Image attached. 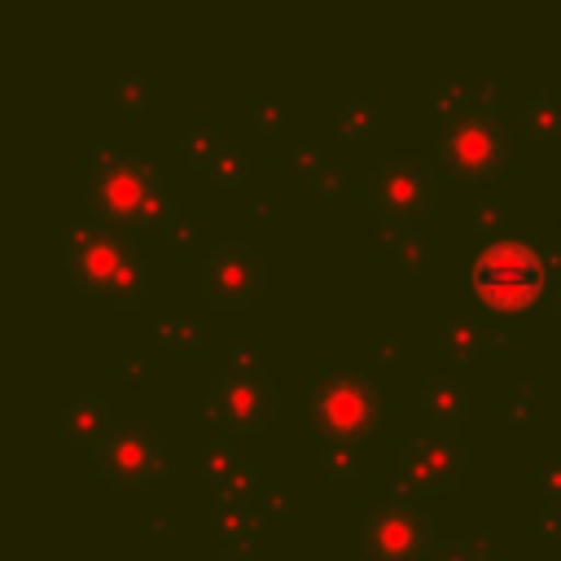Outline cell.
<instances>
[{
  "mask_svg": "<svg viewBox=\"0 0 561 561\" xmlns=\"http://www.w3.org/2000/svg\"><path fill=\"white\" fill-rule=\"evenodd\" d=\"M311 184H316L320 193H329V197H333V193H342V184H346V180H342V167L324 158V162L311 171Z\"/></svg>",
  "mask_w": 561,
  "mask_h": 561,
  "instance_id": "26",
  "label": "cell"
},
{
  "mask_svg": "<svg viewBox=\"0 0 561 561\" xmlns=\"http://www.w3.org/2000/svg\"><path fill=\"white\" fill-rule=\"evenodd\" d=\"M430 96H434V105H438V114H443L447 123L465 118V114H460V105H469V88H465V83H456V79H438Z\"/></svg>",
  "mask_w": 561,
  "mask_h": 561,
  "instance_id": "23",
  "label": "cell"
},
{
  "mask_svg": "<svg viewBox=\"0 0 561 561\" xmlns=\"http://www.w3.org/2000/svg\"><path fill=\"white\" fill-rule=\"evenodd\" d=\"M210 561H250V552H245V548H224V552H215Z\"/></svg>",
  "mask_w": 561,
  "mask_h": 561,
  "instance_id": "39",
  "label": "cell"
},
{
  "mask_svg": "<svg viewBox=\"0 0 561 561\" xmlns=\"http://www.w3.org/2000/svg\"><path fill=\"white\" fill-rule=\"evenodd\" d=\"M377 232H381V241L390 245V254H394L408 272H416V267L425 263V254H430V250H425V241H421V237H412V232H403L394 219H381V224H377Z\"/></svg>",
  "mask_w": 561,
  "mask_h": 561,
  "instance_id": "16",
  "label": "cell"
},
{
  "mask_svg": "<svg viewBox=\"0 0 561 561\" xmlns=\"http://www.w3.org/2000/svg\"><path fill=\"white\" fill-rule=\"evenodd\" d=\"M289 162H294L298 171H307V175H311V171L324 162V153H320V145H316V140H298V145L289 149Z\"/></svg>",
  "mask_w": 561,
  "mask_h": 561,
  "instance_id": "27",
  "label": "cell"
},
{
  "mask_svg": "<svg viewBox=\"0 0 561 561\" xmlns=\"http://www.w3.org/2000/svg\"><path fill=\"white\" fill-rule=\"evenodd\" d=\"M219 149H224V140H219V131H215L210 123H197V127L188 131V140H184V158H188L193 167H202V171L215 162Z\"/></svg>",
  "mask_w": 561,
  "mask_h": 561,
  "instance_id": "19",
  "label": "cell"
},
{
  "mask_svg": "<svg viewBox=\"0 0 561 561\" xmlns=\"http://www.w3.org/2000/svg\"><path fill=\"white\" fill-rule=\"evenodd\" d=\"M465 280L486 307L517 316L548 289V267H543V254L535 241L495 237V241L478 245V254L465 263Z\"/></svg>",
  "mask_w": 561,
  "mask_h": 561,
  "instance_id": "3",
  "label": "cell"
},
{
  "mask_svg": "<svg viewBox=\"0 0 561 561\" xmlns=\"http://www.w3.org/2000/svg\"><path fill=\"white\" fill-rule=\"evenodd\" d=\"M66 241V267L83 294H105L118 307L140 302L145 294V254L127 250L118 237H110L92 219H70L61 228Z\"/></svg>",
  "mask_w": 561,
  "mask_h": 561,
  "instance_id": "1",
  "label": "cell"
},
{
  "mask_svg": "<svg viewBox=\"0 0 561 561\" xmlns=\"http://www.w3.org/2000/svg\"><path fill=\"white\" fill-rule=\"evenodd\" d=\"M526 123H530L535 131H543V136L561 131V101H557L552 92H535V101L526 105Z\"/></svg>",
  "mask_w": 561,
  "mask_h": 561,
  "instance_id": "21",
  "label": "cell"
},
{
  "mask_svg": "<svg viewBox=\"0 0 561 561\" xmlns=\"http://www.w3.org/2000/svg\"><path fill=\"white\" fill-rule=\"evenodd\" d=\"M267 263L254 245L245 241H224L202 259V294L219 307H245L263 294Z\"/></svg>",
  "mask_w": 561,
  "mask_h": 561,
  "instance_id": "8",
  "label": "cell"
},
{
  "mask_svg": "<svg viewBox=\"0 0 561 561\" xmlns=\"http://www.w3.org/2000/svg\"><path fill=\"white\" fill-rule=\"evenodd\" d=\"M272 408V381L267 373H219L210 390L202 394V416L224 430H259Z\"/></svg>",
  "mask_w": 561,
  "mask_h": 561,
  "instance_id": "9",
  "label": "cell"
},
{
  "mask_svg": "<svg viewBox=\"0 0 561 561\" xmlns=\"http://www.w3.org/2000/svg\"><path fill=\"white\" fill-rule=\"evenodd\" d=\"M508 416H513V421H530V416H535V381H522V386H517V399H513Z\"/></svg>",
  "mask_w": 561,
  "mask_h": 561,
  "instance_id": "28",
  "label": "cell"
},
{
  "mask_svg": "<svg viewBox=\"0 0 561 561\" xmlns=\"http://www.w3.org/2000/svg\"><path fill=\"white\" fill-rule=\"evenodd\" d=\"M215 526H219V535L228 539V548H245V552H250V543H254L259 530H263V517H259V508H250V504H215Z\"/></svg>",
  "mask_w": 561,
  "mask_h": 561,
  "instance_id": "15",
  "label": "cell"
},
{
  "mask_svg": "<svg viewBox=\"0 0 561 561\" xmlns=\"http://www.w3.org/2000/svg\"><path fill=\"white\" fill-rule=\"evenodd\" d=\"M539 491H543L548 500H561V456L539 469Z\"/></svg>",
  "mask_w": 561,
  "mask_h": 561,
  "instance_id": "29",
  "label": "cell"
},
{
  "mask_svg": "<svg viewBox=\"0 0 561 561\" xmlns=\"http://www.w3.org/2000/svg\"><path fill=\"white\" fill-rule=\"evenodd\" d=\"M543 267H548V298L561 311V254H543Z\"/></svg>",
  "mask_w": 561,
  "mask_h": 561,
  "instance_id": "33",
  "label": "cell"
},
{
  "mask_svg": "<svg viewBox=\"0 0 561 561\" xmlns=\"http://www.w3.org/2000/svg\"><path fill=\"white\" fill-rule=\"evenodd\" d=\"M438 342H443V351H447V355H456V359H473V355H482V346L491 342V329H486L478 316L456 311V316H447V320H443Z\"/></svg>",
  "mask_w": 561,
  "mask_h": 561,
  "instance_id": "14",
  "label": "cell"
},
{
  "mask_svg": "<svg viewBox=\"0 0 561 561\" xmlns=\"http://www.w3.org/2000/svg\"><path fill=\"white\" fill-rule=\"evenodd\" d=\"M114 96H118V105H127V110H136V105H145V96H149V83H145L140 75H127V79H118V88H114Z\"/></svg>",
  "mask_w": 561,
  "mask_h": 561,
  "instance_id": "25",
  "label": "cell"
},
{
  "mask_svg": "<svg viewBox=\"0 0 561 561\" xmlns=\"http://www.w3.org/2000/svg\"><path fill=\"white\" fill-rule=\"evenodd\" d=\"M430 561H473V552H469L465 543H443V548H438Z\"/></svg>",
  "mask_w": 561,
  "mask_h": 561,
  "instance_id": "37",
  "label": "cell"
},
{
  "mask_svg": "<svg viewBox=\"0 0 561 561\" xmlns=\"http://www.w3.org/2000/svg\"><path fill=\"white\" fill-rule=\"evenodd\" d=\"M377 416L381 399L364 373H324L311 386V430H320V438L355 443L377 425Z\"/></svg>",
  "mask_w": 561,
  "mask_h": 561,
  "instance_id": "4",
  "label": "cell"
},
{
  "mask_svg": "<svg viewBox=\"0 0 561 561\" xmlns=\"http://www.w3.org/2000/svg\"><path fill=\"white\" fill-rule=\"evenodd\" d=\"M61 434L75 443H101L110 434V403L101 394H66L61 399Z\"/></svg>",
  "mask_w": 561,
  "mask_h": 561,
  "instance_id": "12",
  "label": "cell"
},
{
  "mask_svg": "<svg viewBox=\"0 0 561 561\" xmlns=\"http://www.w3.org/2000/svg\"><path fill=\"white\" fill-rule=\"evenodd\" d=\"M443 153L447 162L469 175V180H482L500 167L504 158V131H500V118L495 114H465L447 127L443 136Z\"/></svg>",
  "mask_w": 561,
  "mask_h": 561,
  "instance_id": "11",
  "label": "cell"
},
{
  "mask_svg": "<svg viewBox=\"0 0 561 561\" xmlns=\"http://www.w3.org/2000/svg\"><path fill=\"white\" fill-rule=\"evenodd\" d=\"M364 552L373 561H430V539H434V526L430 517L399 491L394 500H381L373 504V513L364 517Z\"/></svg>",
  "mask_w": 561,
  "mask_h": 561,
  "instance_id": "5",
  "label": "cell"
},
{
  "mask_svg": "<svg viewBox=\"0 0 561 561\" xmlns=\"http://www.w3.org/2000/svg\"><path fill=\"white\" fill-rule=\"evenodd\" d=\"M337 561H364V557H337Z\"/></svg>",
  "mask_w": 561,
  "mask_h": 561,
  "instance_id": "42",
  "label": "cell"
},
{
  "mask_svg": "<svg viewBox=\"0 0 561 561\" xmlns=\"http://www.w3.org/2000/svg\"><path fill=\"white\" fill-rule=\"evenodd\" d=\"M259 504H267V508H294V495L289 491H280L276 482H259Z\"/></svg>",
  "mask_w": 561,
  "mask_h": 561,
  "instance_id": "32",
  "label": "cell"
},
{
  "mask_svg": "<svg viewBox=\"0 0 561 561\" xmlns=\"http://www.w3.org/2000/svg\"><path fill=\"white\" fill-rule=\"evenodd\" d=\"M118 373H123V377H145V359H136V355H131V359H123V364H118Z\"/></svg>",
  "mask_w": 561,
  "mask_h": 561,
  "instance_id": "38",
  "label": "cell"
},
{
  "mask_svg": "<svg viewBox=\"0 0 561 561\" xmlns=\"http://www.w3.org/2000/svg\"><path fill=\"white\" fill-rule=\"evenodd\" d=\"M495 88H500L495 79H478V83H473V92H478V96H495Z\"/></svg>",
  "mask_w": 561,
  "mask_h": 561,
  "instance_id": "40",
  "label": "cell"
},
{
  "mask_svg": "<svg viewBox=\"0 0 561 561\" xmlns=\"http://www.w3.org/2000/svg\"><path fill=\"white\" fill-rule=\"evenodd\" d=\"M434 167L425 158H408V153H394V158H377L373 162V175H368V197L373 206L381 210V219H412V215H425L434 206Z\"/></svg>",
  "mask_w": 561,
  "mask_h": 561,
  "instance_id": "7",
  "label": "cell"
},
{
  "mask_svg": "<svg viewBox=\"0 0 561 561\" xmlns=\"http://www.w3.org/2000/svg\"><path fill=\"white\" fill-rule=\"evenodd\" d=\"M320 465L333 473V478H355V443H342V438H320Z\"/></svg>",
  "mask_w": 561,
  "mask_h": 561,
  "instance_id": "20",
  "label": "cell"
},
{
  "mask_svg": "<svg viewBox=\"0 0 561 561\" xmlns=\"http://www.w3.org/2000/svg\"><path fill=\"white\" fill-rule=\"evenodd\" d=\"M337 123L346 127V131H373V123H377V110H373V101H364V96H355V101H342V110H337Z\"/></svg>",
  "mask_w": 561,
  "mask_h": 561,
  "instance_id": "24",
  "label": "cell"
},
{
  "mask_svg": "<svg viewBox=\"0 0 561 561\" xmlns=\"http://www.w3.org/2000/svg\"><path fill=\"white\" fill-rule=\"evenodd\" d=\"M167 460V443L140 421V416H123L110 425V434L96 443V469L118 486V491H136L149 482V473Z\"/></svg>",
  "mask_w": 561,
  "mask_h": 561,
  "instance_id": "6",
  "label": "cell"
},
{
  "mask_svg": "<svg viewBox=\"0 0 561 561\" xmlns=\"http://www.w3.org/2000/svg\"><path fill=\"white\" fill-rule=\"evenodd\" d=\"M539 530L543 535H561V500H548V508L539 513Z\"/></svg>",
  "mask_w": 561,
  "mask_h": 561,
  "instance_id": "35",
  "label": "cell"
},
{
  "mask_svg": "<svg viewBox=\"0 0 561 561\" xmlns=\"http://www.w3.org/2000/svg\"><path fill=\"white\" fill-rule=\"evenodd\" d=\"M232 368H237V373H263V359H259V346H250V342H241V346L232 351Z\"/></svg>",
  "mask_w": 561,
  "mask_h": 561,
  "instance_id": "31",
  "label": "cell"
},
{
  "mask_svg": "<svg viewBox=\"0 0 561 561\" xmlns=\"http://www.w3.org/2000/svg\"><path fill=\"white\" fill-rule=\"evenodd\" d=\"M465 443L456 434H421L408 438L399 451V491L403 495H425V491H447L460 469H465Z\"/></svg>",
  "mask_w": 561,
  "mask_h": 561,
  "instance_id": "10",
  "label": "cell"
},
{
  "mask_svg": "<svg viewBox=\"0 0 561 561\" xmlns=\"http://www.w3.org/2000/svg\"><path fill=\"white\" fill-rule=\"evenodd\" d=\"M206 171H210V175H215L219 184H241V180L250 175V158H245L241 149H232V145H224V149L215 153V162H210Z\"/></svg>",
  "mask_w": 561,
  "mask_h": 561,
  "instance_id": "22",
  "label": "cell"
},
{
  "mask_svg": "<svg viewBox=\"0 0 561 561\" xmlns=\"http://www.w3.org/2000/svg\"><path fill=\"white\" fill-rule=\"evenodd\" d=\"M473 228L486 237V232H495L500 228V202H478V210H473Z\"/></svg>",
  "mask_w": 561,
  "mask_h": 561,
  "instance_id": "30",
  "label": "cell"
},
{
  "mask_svg": "<svg viewBox=\"0 0 561 561\" xmlns=\"http://www.w3.org/2000/svg\"><path fill=\"white\" fill-rule=\"evenodd\" d=\"M421 412L430 416L434 434H456L465 412H469V390L451 377H434L425 390H421Z\"/></svg>",
  "mask_w": 561,
  "mask_h": 561,
  "instance_id": "13",
  "label": "cell"
},
{
  "mask_svg": "<svg viewBox=\"0 0 561 561\" xmlns=\"http://www.w3.org/2000/svg\"><path fill=\"white\" fill-rule=\"evenodd\" d=\"M167 232H171V237H175V241H188V237H193V232H197V219H193V215H184V210H180V215H175V224H171V228H167Z\"/></svg>",
  "mask_w": 561,
  "mask_h": 561,
  "instance_id": "36",
  "label": "cell"
},
{
  "mask_svg": "<svg viewBox=\"0 0 561 561\" xmlns=\"http://www.w3.org/2000/svg\"><path fill=\"white\" fill-rule=\"evenodd\" d=\"M254 118H259V123H280V118H285V105H280L276 96H259Z\"/></svg>",
  "mask_w": 561,
  "mask_h": 561,
  "instance_id": "34",
  "label": "cell"
},
{
  "mask_svg": "<svg viewBox=\"0 0 561 561\" xmlns=\"http://www.w3.org/2000/svg\"><path fill=\"white\" fill-rule=\"evenodd\" d=\"M377 355H381V359H394V355H399V342H394V337H386V342L377 346Z\"/></svg>",
  "mask_w": 561,
  "mask_h": 561,
  "instance_id": "41",
  "label": "cell"
},
{
  "mask_svg": "<svg viewBox=\"0 0 561 561\" xmlns=\"http://www.w3.org/2000/svg\"><path fill=\"white\" fill-rule=\"evenodd\" d=\"M92 188H96L101 210H110L114 219H127V224L171 228L180 215L175 197L153 180V162H140L110 140L92 149Z\"/></svg>",
  "mask_w": 561,
  "mask_h": 561,
  "instance_id": "2",
  "label": "cell"
},
{
  "mask_svg": "<svg viewBox=\"0 0 561 561\" xmlns=\"http://www.w3.org/2000/svg\"><path fill=\"white\" fill-rule=\"evenodd\" d=\"M197 456H202V469H206V478H210V482H224V478L241 465V451H237L228 438H210V443H202V451H197Z\"/></svg>",
  "mask_w": 561,
  "mask_h": 561,
  "instance_id": "18",
  "label": "cell"
},
{
  "mask_svg": "<svg viewBox=\"0 0 561 561\" xmlns=\"http://www.w3.org/2000/svg\"><path fill=\"white\" fill-rule=\"evenodd\" d=\"M153 333H158V342L171 346V351H197V342H202V329H197L188 316H158Z\"/></svg>",
  "mask_w": 561,
  "mask_h": 561,
  "instance_id": "17",
  "label": "cell"
}]
</instances>
